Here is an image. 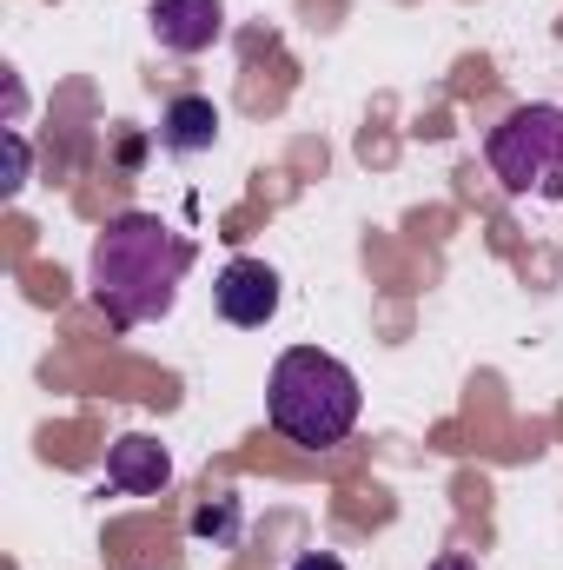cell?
Segmentation results:
<instances>
[{"label":"cell","mask_w":563,"mask_h":570,"mask_svg":"<svg viewBox=\"0 0 563 570\" xmlns=\"http://www.w3.org/2000/svg\"><path fill=\"white\" fill-rule=\"evenodd\" d=\"M192 273V239L172 233L159 213H120L93 233V259H87V285H93V305L134 332L172 312L179 285Z\"/></svg>","instance_id":"cell-1"},{"label":"cell","mask_w":563,"mask_h":570,"mask_svg":"<svg viewBox=\"0 0 563 570\" xmlns=\"http://www.w3.org/2000/svg\"><path fill=\"white\" fill-rule=\"evenodd\" d=\"M358 379L345 358L318 352V345H292L279 352L273 379H266V419L279 438L305 444V451H332L345 444L352 425H358Z\"/></svg>","instance_id":"cell-2"},{"label":"cell","mask_w":563,"mask_h":570,"mask_svg":"<svg viewBox=\"0 0 563 570\" xmlns=\"http://www.w3.org/2000/svg\"><path fill=\"white\" fill-rule=\"evenodd\" d=\"M484 159H491V173L511 193H551L557 199L563 193V107H544V100L511 107L491 127Z\"/></svg>","instance_id":"cell-3"},{"label":"cell","mask_w":563,"mask_h":570,"mask_svg":"<svg viewBox=\"0 0 563 570\" xmlns=\"http://www.w3.org/2000/svg\"><path fill=\"white\" fill-rule=\"evenodd\" d=\"M213 305H219V318L226 325H273V312H279V273L266 266V259H233L219 279H213Z\"/></svg>","instance_id":"cell-4"},{"label":"cell","mask_w":563,"mask_h":570,"mask_svg":"<svg viewBox=\"0 0 563 570\" xmlns=\"http://www.w3.org/2000/svg\"><path fill=\"white\" fill-rule=\"evenodd\" d=\"M146 20H152V40L166 53H206L226 33V7L219 0H152Z\"/></svg>","instance_id":"cell-5"},{"label":"cell","mask_w":563,"mask_h":570,"mask_svg":"<svg viewBox=\"0 0 563 570\" xmlns=\"http://www.w3.org/2000/svg\"><path fill=\"white\" fill-rule=\"evenodd\" d=\"M172 478V458H166V444L159 438H120L113 451H107V484L113 491H127V498H152L159 484Z\"/></svg>","instance_id":"cell-6"},{"label":"cell","mask_w":563,"mask_h":570,"mask_svg":"<svg viewBox=\"0 0 563 570\" xmlns=\"http://www.w3.org/2000/svg\"><path fill=\"white\" fill-rule=\"evenodd\" d=\"M159 146L192 159V153H213L219 146V107L206 94H179L166 114H159Z\"/></svg>","instance_id":"cell-7"},{"label":"cell","mask_w":563,"mask_h":570,"mask_svg":"<svg viewBox=\"0 0 563 570\" xmlns=\"http://www.w3.org/2000/svg\"><path fill=\"white\" fill-rule=\"evenodd\" d=\"M20 186H27V140L7 134V193H20Z\"/></svg>","instance_id":"cell-8"},{"label":"cell","mask_w":563,"mask_h":570,"mask_svg":"<svg viewBox=\"0 0 563 570\" xmlns=\"http://www.w3.org/2000/svg\"><path fill=\"white\" fill-rule=\"evenodd\" d=\"M192 531H233V504H219V511L199 504V511H192Z\"/></svg>","instance_id":"cell-9"},{"label":"cell","mask_w":563,"mask_h":570,"mask_svg":"<svg viewBox=\"0 0 563 570\" xmlns=\"http://www.w3.org/2000/svg\"><path fill=\"white\" fill-rule=\"evenodd\" d=\"M292 570H345V564H338L332 551H305V558H298V564H292Z\"/></svg>","instance_id":"cell-10"},{"label":"cell","mask_w":563,"mask_h":570,"mask_svg":"<svg viewBox=\"0 0 563 570\" xmlns=\"http://www.w3.org/2000/svg\"><path fill=\"white\" fill-rule=\"evenodd\" d=\"M431 570H477V564H471L464 551H444V558H437V564H431Z\"/></svg>","instance_id":"cell-11"}]
</instances>
